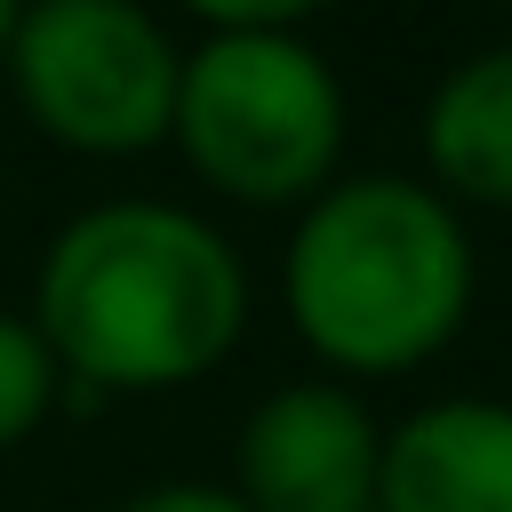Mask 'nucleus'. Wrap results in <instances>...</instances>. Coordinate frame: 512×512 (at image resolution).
<instances>
[{
  "instance_id": "obj_5",
  "label": "nucleus",
  "mask_w": 512,
  "mask_h": 512,
  "mask_svg": "<svg viewBox=\"0 0 512 512\" xmlns=\"http://www.w3.org/2000/svg\"><path fill=\"white\" fill-rule=\"evenodd\" d=\"M384 424L352 384H280L248 408L232 448V496L248 512H376Z\"/></svg>"
},
{
  "instance_id": "obj_1",
  "label": "nucleus",
  "mask_w": 512,
  "mask_h": 512,
  "mask_svg": "<svg viewBox=\"0 0 512 512\" xmlns=\"http://www.w3.org/2000/svg\"><path fill=\"white\" fill-rule=\"evenodd\" d=\"M32 328L72 392H176L232 360L248 264L176 200H104L48 240Z\"/></svg>"
},
{
  "instance_id": "obj_10",
  "label": "nucleus",
  "mask_w": 512,
  "mask_h": 512,
  "mask_svg": "<svg viewBox=\"0 0 512 512\" xmlns=\"http://www.w3.org/2000/svg\"><path fill=\"white\" fill-rule=\"evenodd\" d=\"M8 32H16V8L0 0V56H8Z\"/></svg>"
},
{
  "instance_id": "obj_8",
  "label": "nucleus",
  "mask_w": 512,
  "mask_h": 512,
  "mask_svg": "<svg viewBox=\"0 0 512 512\" xmlns=\"http://www.w3.org/2000/svg\"><path fill=\"white\" fill-rule=\"evenodd\" d=\"M64 400V368L48 360L40 328L24 312H0V448L32 440Z\"/></svg>"
},
{
  "instance_id": "obj_4",
  "label": "nucleus",
  "mask_w": 512,
  "mask_h": 512,
  "mask_svg": "<svg viewBox=\"0 0 512 512\" xmlns=\"http://www.w3.org/2000/svg\"><path fill=\"white\" fill-rule=\"evenodd\" d=\"M0 72L48 144L88 160H136L168 144L184 48L136 0H40L16 8Z\"/></svg>"
},
{
  "instance_id": "obj_3",
  "label": "nucleus",
  "mask_w": 512,
  "mask_h": 512,
  "mask_svg": "<svg viewBox=\"0 0 512 512\" xmlns=\"http://www.w3.org/2000/svg\"><path fill=\"white\" fill-rule=\"evenodd\" d=\"M344 80L296 0H200L168 144L240 208H304L344 168Z\"/></svg>"
},
{
  "instance_id": "obj_6",
  "label": "nucleus",
  "mask_w": 512,
  "mask_h": 512,
  "mask_svg": "<svg viewBox=\"0 0 512 512\" xmlns=\"http://www.w3.org/2000/svg\"><path fill=\"white\" fill-rule=\"evenodd\" d=\"M376 512H512V400L448 392L384 432Z\"/></svg>"
},
{
  "instance_id": "obj_7",
  "label": "nucleus",
  "mask_w": 512,
  "mask_h": 512,
  "mask_svg": "<svg viewBox=\"0 0 512 512\" xmlns=\"http://www.w3.org/2000/svg\"><path fill=\"white\" fill-rule=\"evenodd\" d=\"M424 168L448 208H512V40L448 64L424 104Z\"/></svg>"
},
{
  "instance_id": "obj_2",
  "label": "nucleus",
  "mask_w": 512,
  "mask_h": 512,
  "mask_svg": "<svg viewBox=\"0 0 512 512\" xmlns=\"http://www.w3.org/2000/svg\"><path fill=\"white\" fill-rule=\"evenodd\" d=\"M480 296L464 208L424 176H336L296 208L280 304L328 376H408L440 360Z\"/></svg>"
},
{
  "instance_id": "obj_9",
  "label": "nucleus",
  "mask_w": 512,
  "mask_h": 512,
  "mask_svg": "<svg viewBox=\"0 0 512 512\" xmlns=\"http://www.w3.org/2000/svg\"><path fill=\"white\" fill-rule=\"evenodd\" d=\"M112 512H248L224 480H160V488H136L128 504H112Z\"/></svg>"
}]
</instances>
